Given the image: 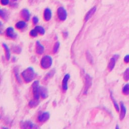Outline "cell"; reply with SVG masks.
Returning a JSON list of instances; mask_svg holds the SVG:
<instances>
[{"label":"cell","mask_w":129,"mask_h":129,"mask_svg":"<svg viewBox=\"0 0 129 129\" xmlns=\"http://www.w3.org/2000/svg\"><path fill=\"white\" fill-rule=\"evenodd\" d=\"M22 76L23 78L26 83H30L36 77L37 74L32 67H28L24 70L22 74Z\"/></svg>","instance_id":"cell-1"},{"label":"cell","mask_w":129,"mask_h":129,"mask_svg":"<svg viewBox=\"0 0 129 129\" xmlns=\"http://www.w3.org/2000/svg\"><path fill=\"white\" fill-rule=\"evenodd\" d=\"M52 64V58L50 56H45L43 57L40 62L42 68L47 69L50 68Z\"/></svg>","instance_id":"cell-2"},{"label":"cell","mask_w":129,"mask_h":129,"mask_svg":"<svg viewBox=\"0 0 129 129\" xmlns=\"http://www.w3.org/2000/svg\"><path fill=\"white\" fill-rule=\"evenodd\" d=\"M32 90H33V96L35 99H39L40 97L39 93V81H35L32 85Z\"/></svg>","instance_id":"cell-3"},{"label":"cell","mask_w":129,"mask_h":129,"mask_svg":"<svg viewBox=\"0 0 129 129\" xmlns=\"http://www.w3.org/2000/svg\"><path fill=\"white\" fill-rule=\"evenodd\" d=\"M92 85V78L89 74H86L85 76V87L83 93L86 95L88 93L89 89Z\"/></svg>","instance_id":"cell-4"},{"label":"cell","mask_w":129,"mask_h":129,"mask_svg":"<svg viewBox=\"0 0 129 129\" xmlns=\"http://www.w3.org/2000/svg\"><path fill=\"white\" fill-rule=\"evenodd\" d=\"M58 16L61 21H65L67 18V12L66 9L63 7H59L58 9Z\"/></svg>","instance_id":"cell-5"},{"label":"cell","mask_w":129,"mask_h":129,"mask_svg":"<svg viewBox=\"0 0 129 129\" xmlns=\"http://www.w3.org/2000/svg\"><path fill=\"white\" fill-rule=\"evenodd\" d=\"M6 35L12 39H15L17 38L18 35L15 32L14 28L12 27H9L7 29L6 31Z\"/></svg>","instance_id":"cell-6"},{"label":"cell","mask_w":129,"mask_h":129,"mask_svg":"<svg viewBox=\"0 0 129 129\" xmlns=\"http://www.w3.org/2000/svg\"><path fill=\"white\" fill-rule=\"evenodd\" d=\"M21 127L23 129H36L38 128L36 125L30 121L22 122L21 123Z\"/></svg>","instance_id":"cell-7"},{"label":"cell","mask_w":129,"mask_h":129,"mask_svg":"<svg viewBox=\"0 0 129 129\" xmlns=\"http://www.w3.org/2000/svg\"><path fill=\"white\" fill-rule=\"evenodd\" d=\"M35 49L36 52L39 55H42L44 52L45 51V47L43 46L39 41L37 40L36 42L35 45Z\"/></svg>","instance_id":"cell-8"},{"label":"cell","mask_w":129,"mask_h":129,"mask_svg":"<svg viewBox=\"0 0 129 129\" xmlns=\"http://www.w3.org/2000/svg\"><path fill=\"white\" fill-rule=\"evenodd\" d=\"M70 78V75L69 74H66L64 77L62 82V88L64 91H67L68 90V82Z\"/></svg>","instance_id":"cell-9"},{"label":"cell","mask_w":129,"mask_h":129,"mask_svg":"<svg viewBox=\"0 0 129 129\" xmlns=\"http://www.w3.org/2000/svg\"><path fill=\"white\" fill-rule=\"evenodd\" d=\"M50 114L48 112H43L38 116V121L40 122H45L50 119Z\"/></svg>","instance_id":"cell-10"},{"label":"cell","mask_w":129,"mask_h":129,"mask_svg":"<svg viewBox=\"0 0 129 129\" xmlns=\"http://www.w3.org/2000/svg\"><path fill=\"white\" fill-rule=\"evenodd\" d=\"M120 105H121V112L120 115V120L122 121L125 117L127 112V110L126 106H125L124 104H123V102L120 103Z\"/></svg>","instance_id":"cell-11"},{"label":"cell","mask_w":129,"mask_h":129,"mask_svg":"<svg viewBox=\"0 0 129 129\" xmlns=\"http://www.w3.org/2000/svg\"><path fill=\"white\" fill-rule=\"evenodd\" d=\"M21 15L25 21H28L29 20L30 18V14L28 10L26 9H23L21 12Z\"/></svg>","instance_id":"cell-12"},{"label":"cell","mask_w":129,"mask_h":129,"mask_svg":"<svg viewBox=\"0 0 129 129\" xmlns=\"http://www.w3.org/2000/svg\"><path fill=\"white\" fill-rule=\"evenodd\" d=\"M44 16V19L46 21H48L51 19L52 16V11L50 8H46L45 10Z\"/></svg>","instance_id":"cell-13"},{"label":"cell","mask_w":129,"mask_h":129,"mask_svg":"<svg viewBox=\"0 0 129 129\" xmlns=\"http://www.w3.org/2000/svg\"><path fill=\"white\" fill-rule=\"evenodd\" d=\"M96 11V7H94L92 8H91L89 11L88 12V13L86 15V16L85 17V21L86 22H87V21H88L91 17H92V16L94 14V13H95Z\"/></svg>","instance_id":"cell-14"},{"label":"cell","mask_w":129,"mask_h":129,"mask_svg":"<svg viewBox=\"0 0 129 129\" xmlns=\"http://www.w3.org/2000/svg\"><path fill=\"white\" fill-rule=\"evenodd\" d=\"M40 95L43 99H45L48 97V91L46 88L44 86H40L39 88Z\"/></svg>","instance_id":"cell-15"},{"label":"cell","mask_w":129,"mask_h":129,"mask_svg":"<svg viewBox=\"0 0 129 129\" xmlns=\"http://www.w3.org/2000/svg\"><path fill=\"white\" fill-rule=\"evenodd\" d=\"M2 45L5 51V56H6V59L8 61H9L10 60V58H11V53H10V51L9 48L8 46V45L6 44H5V43H3Z\"/></svg>","instance_id":"cell-16"},{"label":"cell","mask_w":129,"mask_h":129,"mask_svg":"<svg viewBox=\"0 0 129 129\" xmlns=\"http://www.w3.org/2000/svg\"><path fill=\"white\" fill-rule=\"evenodd\" d=\"M116 59L115 58L112 57L110 59V61L108 65V69L110 71H111L112 70L114 69L116 65Z\"/></svg>","instance_id":"cell-17"},{"label":"cell","mask_w":129,"mask_h":129,"mask_svg":"<svg viewBox=\"0 0 129 129\" xmlns=\"http://www.w3.org/2000/svg\"><path fill=\"white\" fill-rule=\"evenodd\" d=\"M26 26H27V24L25 21H20L15 25L16 28L20 30L25 28Z\"/></svg>","instance_id":"cell-18"},{"label":"cell","mask_w":129,"mask_h":129,"mask_svg":"<svg viewBox=\"0 0 129 129\" xmlns=\"http://www.w3.org/2000/svg\"><path fill=\"white\" fill-rule=\"evenodd\" d=\"M110 98L112 101L113 103V104H114V105L115 106V108L116 109V110L117 111H120V107H119V105H118L117 102L116 101V99L114 98V96H113V95H112V93L111 92H110Z\"/></svg>","instance_id":"cell-19"},{"label":"cell","mask_w":129,"mask_h":129,"mask_svg":"<svg viewBox=\"0 0 129 129\" xmlns=\"http://www.w3.org/2000/svg\"><path fill=\"white\" fill-rule=\"evenodd\" d=\"M34 29L36 30L37 32H38V33H39L41 35H43L45 34V29L43 27L41 26H36Z\"/></svg>","instance_id":"cell-20"},{"label":"cell","mask_w":129,"mask_h":129,"mask_svg":"<svg viewBox=\"0 0 129 129\" xmlns=\"http://www.w3.org/2000/svg\"><path fill=\"white\" fill-rule=\"evenodd\" d=\"M39 99H35L34 100H31L29 103V105L31 108H34V107H36L37 105H39Z\"/></svg>","instance_id":"cell-21"},{"label":"cell","mask_w":129,"mask_h":129,"mask_svg":"<svg viewBox=\"0 0 129 129\" xmlns=\"http://www.w3.org/2000/svg\"><path fill=\"white\" fill-rule=\"evenodd\" d=\"M14 74H15V76L16 79V80H17V81H18L19 83H22V81H21V78H20V76H19V75L18 69L17 67H15V68H14Z\"/></svg>","instance_id":"cell-22"},{"label":"cell","mask_w":129,"mask_h":129,"mask_svg":"<svg viewBox=\"0 0 129 129\" xmlns=\"http://www.w3.org/2000/svg\"><path fill=\"white\" fill-rule=\"evenodd\" d=\"M86 58L88 61V62L90 63L91 64H93V58L92 56L91 55V53L88 52L87 51L86 52Z\"/></svg>","instance_id":"cell-23"},{"label":"cell","mask_w":129,"mask_h":129,"mask_svg":"<svg viewBox=\"0 0 129 129\" xmlns=\"http://www.w3.org/2000/svg\"><path fill=\"white\" fill-rule=\"evenodd\" d=\"M123 94L128 95L129 94V83L126 84L123 88Z\"/></svg>","instance_id":"cell-24"},{"label":"cell","mask_w":129,"mask_h":129,"mask_svg":"<svg viewBox=\"0 0 129 129\" xmlns=\"http://www.w3.org/2000/svg\"><path fill=\"white\" fill-rule=\"evenodd\" d=\"M13 52L15 53H17V54H19V53H21V51H22V49L21 48L18 46V45H15L13 47Z\"/></svg>","instance_id":"cell-25"},{"label":"cell","mask_w":129,"mask_h":129,"mask_svg":"<svg viewBox=\"0 0 129 129\" xmlns=\"http://www.w3.org/2000/svg\"><path fill=\"white\" fill-rule=\"evenodd\" d=\"M123 78L126 81H128L129 80V68H127L126 70V71L123 73Z\"/></svg>","instance_id":"cell-26"},{"label":"cell","mask_w":129,"mask_h":129,"mask_svg":"<svg viewBox=\"0 0 129 129\" xmlns=\"http://www.w3.org/2000/svg\"><path fill=\"white\" fill-rule=\"evenodd\" d=\"M60 42L57 41V42H56V44H55V45H54V46H53V50H52L53 52L54 53H57L58 51L59 47H60Z\"/></svg>","instance_id":"cell-27"},{"label":"cell","mask_w":129,"mask_h":129,"mask_svg":"<svg viewBox=\"0 0 129 129\" xmlns=\"http://www.w3.org/2000/svg\"><path fill=\"white\" fill-rule=\"evenodd\" d=\"M55 70H52L50 72H48L46 75L45 77V79L46 80L49 79L50 78H51V77H52L53 76V75L55 74Z\"/></svg>","instance_id":"cell-28"},{"label":"cell","mask_w":129,"mask_h":129,"mask_svg":"<svg viewBox=\"0 0 129 129\" xmlns=\"http://www.w3.org/2000/svg\"><path fill=\"white\" fill-rule=\"evenodd\" d=\"M29 34L31 36L33 37H36L37 36V35H38V32L36 31V30L35 29H34L31 30L30 31Z\"/></svg>","instance_id":"cell-29"},{"label":"cell","mask_w":129,"mask_h":129,"mask_svg":"<svg viewBox=\"0 0 129 129\" xmlns=\"http://www.w3.org/2000/svg\"><path fill=\"white\" fill-rule=\"evenodd\" d=\"M1 16L3 19H6V18H7L6 13L2 10H1Z\"/></svg>","instance_id":"cell-30"},{"label":"cell","mask_w":129,"mask_h":129,"mask_svg":"<svg viewBox=\"0 0 129 129\" xmlns=\"http://www.w3.org/2000/svg\"><path fill=\"white\" fill-rule=\"evenodd\" d=\"M32 21H33V23L34 25H36L39 22V19L36 16H34V17H33V19H32Z\"/></svg>","instance_id":"cell-31"},{"label":"cell","mask_w":129,"mask_h":129,"mask_svg":"<svg viewBox=\"0 0 129 129\" xmlns=\"http://www.w3.org/2000/svg\"><path fill=\"white\" fill-rule=\"evenodd\" d=\"M9 0H1V3L3 6H6L9 4Z\"/></svg>","instance_id":"cell-32"},{"label":"cell","mask_w":129,"mask_h":129,"mask_svg":"<svg viewBox=\"0 0 129 129\" xmlns=\"http://www.w3.org/2000/svg\"><path fill=\"white\" fill-rule=\"evenodd\" d=\"M123 60H124V62L125 63H129V55H126L125 57L124 58H123Z\"/></svg>","instance_id":"cell-33"},{"label":"cell","mask_w":129,"mask_h":129,"mask_svg":"<svg viewBox=\"0 0 129 129\" xmlns=\"http://www.w3.org/2000/svg\"><path fill=\"white\" fill-rule=\"evenodd\" d=\"M63 36L64 37H67L68 36V33L67 32H64L63 33Z\"/></svg>","instance_id":"cell-34"},{"label":"cell","mask_w":129,"mask_h":129,"mask_svg":"<svg viewBox=\"0 0 129 129\" xmlns=\"http://www.w3.org/2000/svg\"><path fill=\"white\" fill-rule=\"evenodd\" d=\"M12 61L13 62H15V61H16V58L15 57H13L12 59Z\"/></svg>","instance_id":"cell-35"},{"label":"cell","mask_w":129,"mask_h":129,"mask_svg":"<svg viewBox=\"0 0 129 129\" xmlns=\"http://www.w3.org/2000/svg\"><path fill=\"white\" fill-rule=\"evenodd\" d=\"M120 128H119V126H118V125H116V129H119Z\"/></svg>","instance_id":"cell-36"},{"label":"cell","mask_w":129,"mask_h":129,"mask_svg":"<svg viewBox=\"0 0 129 129\" xmlns=\"http://www.w3.org/2000/svg\"><path fill=\"white\" fill-rule=\"evenodd\" d=\"M12 1H14V2H15V1H17V0H12Z\"/></svg>","instance_id":"cell-37"}]
</instances>
